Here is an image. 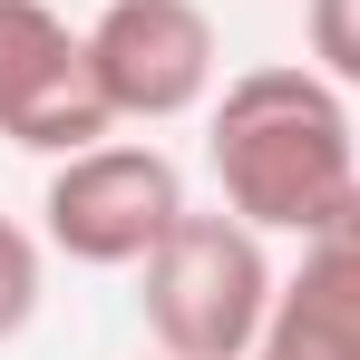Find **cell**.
I'll return each instance as SVG.
<instances>
[{
    "mask_svg": "<svg viewBox=\"0 0 360 360\" xmlns=\"http://www.w3.org/2000/svg\"><path fill=\"white\" fill-rule=\"evenodd\" d=\"M205 166H214L224 205H234L253 234L311 243L360 195L351 88L321 78L311 59H273V68L224 78V98H214V117H205Z\"/></svg>",
    "mask_w": 360,
    "mask_h": 360,
    "instance_id": "cell-1",
    "label": "cell"
},
{
    "mask_svg": "<svg viewBox=\"0 0 360 360\" xmlns=\"http://www.w3.org/2000/svg\"><path fill=\"white\" fill-rule=\"evenodd\" d=\"M273 253L243 224L234 205L224 214H195L185 205L176 234L136 263V311H146V341L166 360H253L263 321H273Z\"/></svg>",
    "mask_w": 360,
    "mask_h": 360,
    "instance_id": "cell-2",
    "label": "cell"
},
{
    "mask_svg": "<svg viewBox=\"0 0 360 360\" xmlns=\"http://www.w3.org/2000/svg\"><path fill=\"white\" fill-rule=\"evenodd\" d=\"M185 214V176L166 146H136V136H98L49 166L39 185V234L49 253L88 263V273H136L156 243L176 234Z\"/></svg>",
    "mask_w": 360,
    "mask_h": 360,
    "instance_id": "cell-3",
    "label": "cell"
},
{
    "mask_svg": "<svg viewBox=\"0 0 360 360\" xmlns=\"http://www.w3.org/2000/svg\"><path fill=\"white\" fill-rule=\"evenodd\" d=\"M88 68L117 127H166L214 98L224 49H214L205 0H108L88 20Z\"/></svg>",
    "mask_w": 360,
    "mask_h": 360,
    "instance_id": "cell-4",
    "label": "cell"
},
{
    "mask_svg": "<svg viewBox=\"0 0 360 360\" xmlns=\"http://www.w3.org/2000/svg\"><path fill=\"white\" fill-rule=\"evenodd\" d=\"M0 136L49 166L117 136L98 68H88V30H68L49 0H0Z\"/></svg>",
    "mask_w": 360,
    "mask_h": 360,
    "instance_id": "cell-5",
    "label": "cell"
},
{
    "mask_svg": "<svg viewBox=\"0 0 360 360\" xmlns=\"http://www.w3.org/2000/svg\"><path fill=\"white\" fill-rule=\"evenodd\" d=\"M253 360H360V195L302 243Z\"/></svg>",
    "mask_w": 360,
    "mask_h": 360,
    "instance_id": "cell-6",
    "label": "cell"
},
{
    "mask_svg": "<svg viewBox=\"0 0 360 360\" xmlns=\"http://www.w3.org/2000/svg\"><path fill=\"white\" fill-rule=\"evenodd\" d=\"M39 302H49V234L0 214V341H20L39 321Z\"/></svg>",
    "mask_w": 360,
    "mask_h": 360,
    "instance_id": "cell-7",
    "label": "cell"
},
{
    "mask_svg": "<svg viewBox=\"0 0 360 360\" xmlns=\"http://www.w3.org/2000/svg\"><path fill=\"white\" fill-rule=\"evenodd\" d=\"M302 49L321 78L360 88V0H302Z\"/></svg>",
    "mask_w": 360,
    "mask_h": 360,
    "instance_id": "cell-8",
    "label": "cell"
},
{
    "mask_svg": "<svg viewBox=\"0 0 360 360\" xmlns=\"http://www.w3.org/2000/svg\"><path fill=\"white\" fill-rule=\"evenodd\" d=\"M156 360H166V351H156Z\"/></svg>",
    "mask_w": 360,
    "mask_h": 360,
    "instance_id": "cell-9",
    "label": "cell"
}]
</instances>
